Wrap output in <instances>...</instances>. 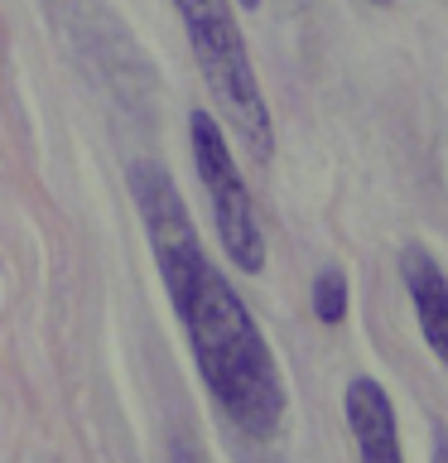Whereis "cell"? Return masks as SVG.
Here are the masks:
<instances>
[{
	"label": "cell",
	"mask_w": 448,
	"mask_h": 463,
	"mask_svg": "<svg viewBox=\"0 0 448 463\" xmlns=\"http://www.w3.org/2000/svg\"><path fill=\"white\" fill-rule=\"evenodd\" d=\"M241 5H246V10H256V5H260V0H241Z\"/></svg>",
	"instance_id": "10"
},
{
	"label": "cell",
	"mask_w": 448,
	"mask_h": 463,
	"mask_svg": "<svg viewBox=\"0 0 448 463\" xmlns=\"http://www.w3.org/2000/svg\"><path fill=\"white\" fill-rule=\"evenodd\" d=\"M188 145H193L198 179H202V188H208L222 251L231 256L237 270L260 275L266 270V232H260V222H256V203H251V194H246V179H241L237 159H231V150H227L222 126L212 121V111L188 116Z\"/></svg>",
	"instance_id": "3"
},
{
	"label": "cell",
	"mask_w": 448,
	"mask_h": 463,
	"mask_svg": "<svg viewBox=\"0 0 448 463\" xmlns=\"http://www.w3.org/2000/svg\"><path fill=\"white\" fill-rule=\"evenodd\" d=\"M342 415H347V430H352V439H357L361 463H405L396 405H390L381 382L352 376L342 391Z\"/></svg>",
	"instance_id": "4"
},
{
	"label": "cell",
	"mask_w": 448,
	"mask_h": 463,
	"mask_svg": "<svg viewBox=\"0 0 448 463\" xmlns=\"http://www.w3.org/2000/svg\"><path fill=\"white\" fill-rule=\"evenodd\" d=\"M313 314L323 318V324H342V318H347V275L338 266L318 270V280H313Z\"/></svg>",
	"instance_id": "6"
},
{
	"label": "cell",
	"mask_w": 448,
	"mask_h": 463,
	"mask_svg": "<svg viewBox=\"0 0 448 463\" xmlns=\"http://www.w3.org/2000/svg\"><path fill=\"white\" fill-rule=\"evenodd\" d=\"M173 10H179L188 49L198 58L217 107L227 111L237 140L266 165L275 155V121H270L266 92H260V82H256L251 53H246V39H241L237 20H231L227 0H173Z\"/></svg>",
	"instance_id": "2"
},
{
	"label": "cell",
	"mask_w": 448,
	"mask_h": 463,
	"mask_svg": "<svg viewBox=\"0 0 448 463\" xmlns=\"http://www.w3.org/2000/svg\"><path fill=\"white\" fill-rule=\"evenodd\" d=\"M434 463H448V434H434Z\"/></svg>",
	"instance_id": "7"
},
{
	"label": "cell",
	"mask_w": 448,
	"mask_h": 463,
	"mask_svg": "<svg viewBox=\"0 0 448 463\" xmlns=\"http://www.w3.org/2000/svg\"><path fill=\"white\" fill-rule=\"evenodd\" d=\"M400 280H405V295L415 304V324L425 333L429 353L448 367V275L443 266L434 260L429 246H405L400 251Z\"/></svg>",
	"instance_id": "5"
},
{
	"label": "cell",
	"mask_w": 448,
	"mask_h": 463,
	"mask_svg": "<svg viewBox=\"0 0 448 463\" xmlns=\"http://www.w3.org/2000/svg\"><path fill=\"white\" fill-rule=\"evenodd\" d=\"M130 194H135V208L145 217V232H150L159 280L173 299V314L188 333V347H193V362L212 401L222 405L241 434L270 439L285 425L289 401L256 314L241 304L227 275L208 260L193 217H188V203L164 169L150 165V159L130 165Z\"/></svg>",
	"instance_id": "1"
},
{
	"label": "cell",
	"mask_w": 448,
	"mask_h": 463,
	"mask_svg": "<svg viewBox=\"0 0 448 463\" xmlns=\"http://www.w3.org/2000/svg\"><path fill=\"white\" fill-rule=\"evenodd\" d=\"M367 5H396V0H367Z\"/></svg>",
	"instance_id": "9"
},
{
	"label": "cell",
	"mask_w": 448,
	"mask_h": 463,
	"mask_svg": "<svg viewBox=\"0 0 448 463\" xmlns=\"http://www.w3.org/2000/svg\"><path fill=\"white\" fill-rule=\"evenodd\" d=\"M173 463H202V458H198L188 444H173Z\"/></svg>",
	"instance_id": "8"
}]
</instances>
